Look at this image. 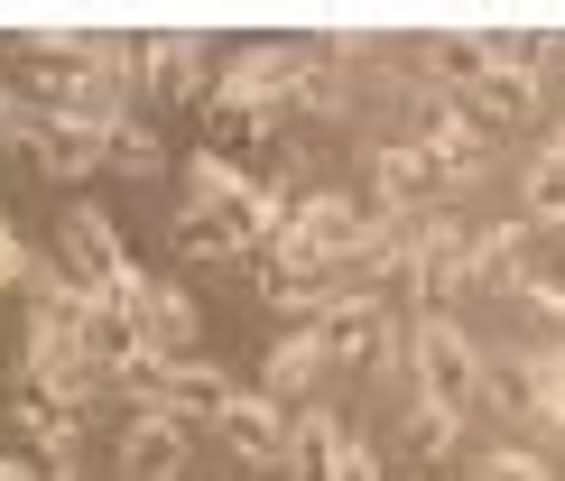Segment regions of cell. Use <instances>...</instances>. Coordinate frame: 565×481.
Instances as JSON below:
<instances>
[{"label":"cell","instance_id":"6da1fadb","mask_svg":"<svg viewBox=\"0 0 565 481\" xmlns=\"http://www.w3.org/2000/svg\"><path fill=\"white\" fill-rule=\"evenodd\" d=\"M316 343H324L334 371H381V361H408V324H398V306L371 297V287H334Z\"/></svg>","mask_w":565,"mask_h":481},{"label":"cell","instance_id":"7a4b0ae2","mask_svg":"<svg viewBox=\"0 0 565 481\" xmlns=\"http://www.w3.org/2000/svg\"><path fill=\"white\" fill-rule=\"evenodd\" d=\"M408 371H417V398L455 407V417L482 398V352H473V333L455 316H417L408 324Z\"/></svg>","mask_w":565,"mask_h":481},{"label":"cell","instance_id":"3957f363","mask_svg":"<svg viewBox=\"0 0 565 481\" xmlns=\"http://www.w3.org/2000/svg\"><path fill=\"white\" fill-rule=\"evenodd\" d=\"M408 139L436 158V177H445V185H473V177H482V158H491V130L455 103V93H427V84H408Z\"/></svg>","mask_w":565,"mask_h":481},{"label":"cell","instance_id":"277c9868","mask_svg":"<svg viewBox=\"0 0 565 481\" xmlns=\"http://www.w3.org/2000/svg\"><path fill=\"white\" fill-rule=\"evenodd\" d=\"M306 75V38H250V46H232V56H214V93L223 103H242V111H288V93Z\"/></svg>","mask_w":565,"mask_h":481},{"label":"cell","instance_id":"5b68a950","mask_svg":"<svg viewBox=\"0 0 565 481\" xmlns=\"http://www.w3.org/2000/svg\"><path fill=\"white\" fill-rule=\"evenodd\" d=\"M56 269L75 278V287H93V297H103V287L130 269V250H121V223H111L103 204H65V223H56Z\"/></svg>","mask_w":565,"mask_h":481},{"label":"cell","instance_id":"8992f818","mask_svg":"<svg viewBox=\"0 0 565 481\" xmlns=\"http://www.w3.org/2000/svg\"><path fill=\"white\" fill-rule=\"evenodd\" d=\"M455 103L482 120V130H529L537 120V103H547V93H537V75H520V65H491L482 46H473V75L455 84Z\"/></svg>","mask_w":565,"mask_h":481},{"label":"cell","instance_id":"52a82bcc","mask_svg":"<svg viewBox=\"0 0 565 481\" xmlns=\"http://www.w3.org/2000/svg\"><path fill=\"white\" fill-rule=\"evenodd\" d=\"M371 195H381L390 213H436L455 185H445V177H436V158L417 149L408 130H398V139H381V149H371Z\"/></svg>","mask_w":565,"mask_h":481},{"label":"cell","instance_id":"ba28073f","mask_svg":"<svg viewBox=\"0 0 565 481\" xmlns=\"http://www.w3.org/2000/svg\"><path fill=\"white\" fill-rule=\"evenodd\" d=\"M139 93H158V103H214V46L204 38H139Z\"/></svg>","mask_w":565,"mask_h":481},{"label":"cell","instance_id":"9c48e42d","mask_svg":"<svg viewBox=\"0 0 565 481\" xmlns=\"http://www.w3.org/2000/svg\"><path fill=\"white\" fill-rule=\"evenodd\" d=\"M463 278H473L482 297H520L537 278V232L529 223H482L473 250H463Z\"/></svg>","mask_w":565,"mask_h":481},{"label":"cell","instance_id":"30bf717a","mask_svg":"<svg viewBox=\"0 0 565 481\" xmlns=\"http://www.w3.org/2000/svg\"><path fill=\"white\" fill-rule=\"evenodd\" d=\"M324 371H334V361H324V343H316V324H288V333H278V343H269V361H260V398L269 407H288V417H297V407L306 398H316V380Z\"/></svg>","mask_w":565,"mask_h":481},{"label":"cell","instance_id":"8fae6325","mask_svg":"<svg viewBox=\"0 0 565 481\" xmlns=\"http://www.w3.org/2000/svg\"><path fill=\"white\" fill-rule=\"evenodd\" d=\"M288 426H297L288 407H269L260 389H232V407L214 417V436L242 453V463H288Z\"/></svg>","mask_w":565,"mask_h":481},{"label":"cell","instance_id":"7c38bea8","mask_svg":"<svg viewBox=\"0 0 565 481\" xmlns=\"http://www.w3.org/2000/svg\"><path fill=\"white\" fill-rule=\"evenodd\" d=\"M121 463H130V481H177L185 472V426L158 417V407H139L130 436H121Z\"/></svg>","mask_w":565,"mask_h":481},{"label":"cell","instance_id":"4fadbf2b","mask_svg":"<svg viewBox=\"0 0 565 481\" xmlns=\"http://www.w3.org/2000/svg\"><path fill=\"white\" fill-rule=\"evenodd\" d=\"M398 453H408V463H455V453H463V417H455V407H436V398H408V417H398Z\"/></svg>","mask_w":565,"mask_h":481},{"label":"cell","instance_id":"5bb4252c","mask_svg":"<svg viewBox=\"0 0 565 481\" xmlns=\"http://www.w3.org/2000/svg\"><path fill=\"white\" fill-rule=\"evenodd\" d=\"M250 278H260V297L278 306V316H297V333L324 324V306H334V287H324L316 269H250Z\"/></svg>","mask_w":565,"mask_h":481},{"label":"cell","instance_id":"9a60e30c","mask_svg":"<svg viewBox=\"0 0 565 481\" xmlns=\"http://www.w3.org/2000/svg\"><path fill=\"white\" fill-rule=\"evenodd\" d=\"M158 158H168V149H158V120L149 111H121L103 130V167H121V177H158Z\"/></svg>","mask_w":565,"mask_h":481},{"label":"cell","instance_id":"2e32d148","mask_svg":"<svg viewBox=\"0 0 565 481\" xmlns=\"http://www.w3.org/2000/svg\"><path fill=\"white\" fill-rule=\"evenodd\" d=\"M520 204H529V232H565V158L537 149L520 167Z\"/></svg>","mask_w":565,"mask_h":481},{"label":"cell","instance_id":"e0dca14e","mask_svg":"<svg viewBox=\"0 0 565 481\" xmlns=\"http://www.w3.org/2000/svg\"><path fill=\"white\" fill-rule=\"evenodd\" d=\"M482 407H501L510 426H537V398H529V361H482Z\"/></svg>","mask_w":565,"mask_h":481},{"label":"cell","instance_id":"ac0fdd59","mask_svg":"<svg viewBox=\"0 0 565 481\" xmlns=\"http://www.w3.org/2000/svg\"><path fill=\"white\" fill-rule=\"evenodd\" d=\"M529 398H537V426H556V436H565V343L529 361Z\"/></svg>","mask_w":565,"mask_h":481},{"label":"cell","instance_id":"d6986e66","mask_svg":"<svg viewBox=\"0 0 565 481\" xmlns=\"http://www.w3.org/2000/svg\"><path fill=\"white\" fill-rule=\"evenodd\" d=\"M473 481H556V472H547V453H529V445H491Z\"/></svg>","mask_w":565,"mask_h":481},{"label":"cell","instance_id":"ffe728a7","mask_svg":"<svg viewBox=\"0 0 565 481\" xmlns=\"http://www.w3.org/2000/svg\"><path fill=\"white\" fill-rule=\"evenodd\" d=\"M324 481H381V445H362L343 426V445H334V463H324Z\"/></svg>","mask_w":565,"mask_h":481},{"label":"cell","instance_id":"44dd1931","mask_svg":"<svg viewBox=\"0 0 565 481\" xmlns=\"http://www.w3.org/2000/svg\"><path fill=\"white\" fill-rule=\"evenodd\" d=\"M29 269H38V259H29V240H19V223L0 213V297H10V287H29Z\"/></svg>","mask_w":565,"mask_h":481},{"label":"cell","instance_id":"7402d4cb","mask_svg":"<svg viewBox=\"0 0 565 481\" xmlns=\"http://www.w3.org/2000/svg\"><path fill=\"white\" fill-rule=\"evenodd\" d=\"M520 306H529L537 324H556V333H565V278H529V287H520Z\"/></svg>","mask_w":565,"mask_h":481},{"label":"cell","instance_id":"603a6c76","mask_svg":"<svg viewBox=\"0 0 565 481\" xmlns=\"http://www.w3.org/2000/svg\"><path fill=\"white\" fill-rule=\"evenodd\" d=\"M29 463H38V481H75V472H84V453H29Z\"/></svg>","mask_w":565,"mask_h":481},{"label":"cell","instance_id":"cb8c5ba5","mask_svg":"<svg viewBox=\"0 0 565 481\" xmlns=\"http://www.w3.org/2000/svg\"><path fill=\"white\" fill-rule=\"evenodd\" d=\"M0 481H38V463L29 453H0Z\"/></svg>","mask_w":565,"mask_h":481}]
</instances>
